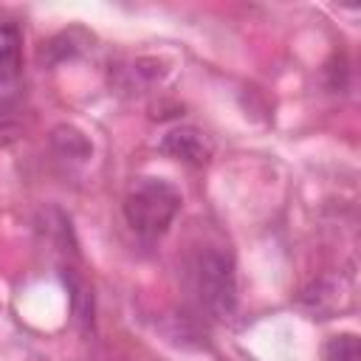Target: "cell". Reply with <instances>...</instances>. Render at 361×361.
<instances>
[{"instance_id":"8992f818","label":"cell","mask_w":361,"mask_h":361,"mask_svg":"<svg viewBox=\"0 0 361 361\" xmlns=\"http://www.w3.org/2000/svg\"><path fill=\"white\" fill-rule=\"evenodd\" d=\"M322 361H361V341L355 333L330 336L322 347Z\"/></svg>"},{"instance_id":"277c9868","label":"cell","mask_w":361,"mask_h":361,"mask_svg":"<svg viewBox=\"0 0 361 361\" xmlns=\"http://www.w3.org/2000/svg\"><path fill=\"white\" fill-rule=\"evenodd\" d=\"M20 54H23L20 25L8 17H0V102L14 99V93H17Z\"/></svg>"},{"instance_id":"5b68a950","label":"cell","mask_w":361,"mask_h":361,"mask_svg":"<svg viewBox=\"0 0 361 361\" xmlns=\"http://www.w3.org/2000/svg\"><path fill=\"white\" fill-rule=\"evenodd\" d=\"M51 147H54L62 158H71V161H85V158H90V141H87L76 127H68V124H59V127L51 133Z\"/></svg>"},{"instance_id":"3957f363","label":"cell","mask_w":361,"mask_h":361,"mask_svg":"<svg viewBox=\"0 0 361 361\" xmlns=\"http://www.w3.org/2000/svg\"><path fill=\"white\" fill-rule=\"evenodd\" d=\"M161 152L183 161L189 166H203L214 155V141L206 130H200L195 124H178V127L166 130V135L161 138Z\"/></svg>"},{"instance_id":"7a4b0ae2","label":"cell","mask_w":361,"mask_h":361,"mask_svg":"<svg viewBox=\"0 0 361 361\" xmlns=\"http://www.w3.org/2000/svg\"><path fill=\"white\" fill-rule=\"evenodd\" d=\"M192 290L212 319H231L237 310V271L223 248H206L192 262Z\"/></svg>"},{"instance_id":"6da1fadb","label":"cell","mask_w":361,"mask_h":361,"mask_svg":"<svg viewBox=\"0 0 361 361\" xmlns=\"http://www.w3.org/2000/svg\"><path fill=\"white\" fill-rule=\"evenodd\" d=\"M180 203H183V197L169 180H164V178H141L124 195L121 212H124L127 226L141 240H158L161 234H166V228L178 217Z\"/></svg>"}]
</instances>
